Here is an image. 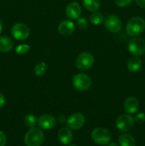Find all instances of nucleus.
Returning a JSON list of instances; mask_svg holds the SVG:
<instances>
[{"label":"nucleus","mask_w":145,"mask_h":146,"mask_svg":"<svg viewBox=\"0 0 145 146\" xmlns=\"http://www.w3.org/2000/svg\"><path fill=\"white\" fill-rule=\"evenodd\" d=\"M135 2L141 8H145V0H135Z\"/></svg>","instance_id":"obj_29"},{"label":"nucleus","mask_w":145,"mask_h":146,"mask_svg":"<svg viewBox=\"0 0 145 146\" xmlns=\"http://www.w3.org/2000/svg\"><path fill=\"white\" fill-rule=\"evenodd\" d=\"M58 121H59L60 123H63L66 122V121H67L66 117H65L64 115H59V117H58Z\"/></svg>","instance_id":"obj_30"},{"label":"nucleus","mask_w":145,"mask_h":146,"mask_svg":"<svg viewBox=\"0 0 145 146\" xmlns=\"http://www.w3.org/2000/svg\"><path fill=\"white\" fill-rule=\"evenodd\" d=\"M108 146H119V145H118L116 143L112 142V143H109V145H108Z\"/></svg>","instance_id":"obj_31"},{"label":"nucleus","mask_w":145,"mask_h":146,"mask_svg":"<svg viewBox=\"0 0 145 146\" xmlns=\"http://www.w3.org/2000/svg\"><path fill=\"white\" fill-rule=\"evenodd\" d=\"M91 137L96 143L101 145H106L110 142L112 135L108 130L103 128H97L92 131Z\"/></svg>","instance_id":"obj_3"},{"label":"nucleus","mask_w":145,"mask_h":146,"mask_svg":"<svg viewBox=\"0 0 145 146\" xmlns=\"http://www.w3.org/2000/svg\"><path fill=\"white\" fill-rule=\"evenodd\" d=\"M85 123V115L80 113H75L68 117L66 121V125L71 129L79 130L82 128Z\"/></svg>","instance_id":"obj_10"},{"label":"nucleus","mask_w":145,"mask_h":146,"mask_svg":"<svg viewBox=\"0 0 145 146\" xmlns=\"http://www.w3.org/2000/svg\"><path fill=\"white\" fill-rule=\"evenodd\" d=\"M69 146H77V145H69Z\"/></svg>","instance_id":"obj_33"},{"label":"nucleus","mask_w":145,"mask_h":146,"mask_svg":"<svg viewBox=\"0 0 145 146\" xmlns=\"http://www.w3.org/2000/svg\"><path fill=\"white\" fill-rule=\"evenodd\" d=\"M65 14L69 19L77 20L81 15L80 5L76 1H72L67 5L65 9Z\"/></svg>","instance_id":"obj_12"},{"label":"nucleus","mask_w":145,"mask_h":146,"mask_svg":"<svg viewBox=\"0 0 145 146\" xmlns=\"http://www.w3.org/2000/svg\"><path fill=\"white\" fill-rule=\"evenodd\" d=\"M90 21L94 25H100L104 21V16L100 12L95 11L90 17Z\"/></svg>","instance_id":"obj_20"},{"label":"nucleus","mask_w":145,"mask_h":146,"mask_svg":"<svg viewBox=\"0 0 145 146\" xmlns=\"http://www.w3.org/2000/svg\"><path fill=\"white\" fill-rule=\"evenodd\" d=\"M7 143V137L3 131H0V146H5Z\"/></svg>","instance_id":"obj_27"},{"label":"nucleus","mask_w":145,"mask_h":146,"mask_svg":"<svg viewBox=\"0 0 145 146\" xmlns=\"http://www.w3.org/2000/svg\"><path fill=\"white\" fill-rule=\"evenodd\" d=\"M128 50L132 55L140 56L145 52V41L141 38H134L128 44Z\"/></svg>","instance_id":"obj_5"},{"label":"nucleus","mask_w":145,"mask_h":146,"mask_svg":"<svg viewBox=\"0 0 145 146\" xmlns=\"http://www.w3.org/2000/svg\"><path fill=\"white\" fill-rule=\"evenodd\" d=\"M83 5L90 11H96L101 6L100 0H83Z\"/></svg>","instance_id":"obj_19"},{"label":"nucleus","mask_w":145,"mask_h":146,"mask_svg":"<svg viewBox=\"0 0 145 146\" xmlns=\"http://www.w3.org/2000/svg\"><path fill=\"white\" fill-rule=\"evenodd\" d=\"M44 141V134L38 128H31L26 133L24 142L27 146H41Z\"/></svg>","instance_id":"obj_2"},{"label":"nucleus","mask_w":145,"mask_h":146,"mask_svg":"<svg viewBox=\"0 0 145 146\" xmlns=\"http://www.w3.org/2000/svg\"><path fill=\"white\" fill-rule=\"evenodd\" d=\"M75 24L71 20H64L58 26V31L63 36H69L73 33Z\"/></svg>","instance_id":"obj_13"},{"label":"nucleus","mask_w":145,"mask_h":146,"mask_svg":"<svg viewBox=\"0 0 145 146\" xmlns=\"http://www.w3.org/2000/svg\"><path fill=\"white\" fill-rule=\"evenodd\" d=\"M77 24L79 27V28L84 29L88 27V21L85 18H78L77 19Z\"/></svg>","instance_id":"obj_25"},{"label":"nucleus","mask_w":145,"mask_h":146,"mask_svg":"<svg viewBox=\"0 0 145 146\" xmlns=\"http://www.w3.org/2000/svg\"><path fill=\"white\" fill-rule=\"evenodd\" d=\"M58 140L63 145H68L72 141V133L71 130L66 127L61 128L58 131Z\"/></svg>","instance_id":"obj_15"},{"label":"nucleus","mask_w":145,"mask_h":146,"mask_svg":"<svg viewBox=\"0 0 145 146\" xmlns=\"http://www.w3.org/2000/svg\"><path fill=\"white\" fill-rule=\"evenodd\" d=\"M72 85L78 91H85L90 88L92 81L87 74H78L72 78Z\"/></svg>","instance_id":"obj_4"},{"label":"nucleus","mask_w":145,"mask_h":146,"mask_svg":"<svg viewBox=\"0 0 145 146\" xmlns=\"http://www.w3.org/2000/svg\"><path fill=\"white\" fill-rule=\"evenodd\" d=\"M24 124L26 125L28 128H34L35 126V125L36 124V118L35 117V115H33V114L29 113L27 114L26 115H25L24 118Z\"/></svg>","instance_id":"obj_22"},{"label":"nucleus","mask_w":145,"mask_h":146,"mask_svg":"<svg viewBox=\"0 0 145 146\" xmlns=\"http://www.w3.org/2000/svg\"><path fill=\"white\" fill-rule=\"evenodd\" d=\"M141 67H142V61L139 56L132 57L127 63V68L130 72H136L140 69Z\"/></svg>","instance_id":"obj_17"},{"label":"nucleus","mask_w":145,"mask_h":146,"mask_svg":"<svg viewBox=\"0 0 145 146\" xmlns=\"http://www.w3.org/2000/svg\"><path fill=\"white\" fill-rule=\"evenodd\" d=\"M105 27L109 32L118 33L122 29V21L116 15L110 14L104 20Z\"/></svg>","instance_id":"obj_9"},{"label":"nucleus","mask_w":145,"mask_h":146,"mask_svg":"<svg viewBox=\"0 0 145 146\" xmlns=\"http://www.w3.org/2000/svg\"><path fill=\"white\" fill-rule=\"evenodd\" d=\"M1 30H2V21L0 19V34H1Z\"/></svg>","instance_id":"obj_32"},{"label":"nucleus","mask_w":145,"mask_h":146,"mask_svg":"<svg viewBox=\"0 0 145 146\" xmlns=\"http://www.w3.org/2000/svg\"><path fill=\"white\" fill-rule=\"evenodd\" d=\"M11 34L17 40H25L30 34V29L27 25L23 23H17L11 28Z\"/></svg>","instance_id":"obj_8"},{"label":"nucleus","mask_w":145,"mask_h":146,"mask_svg":"<svg viewBox=\"0 0 145 146\" xmlns=\"http://www.w3.org/2000/svg\"><path fill=\"white\" fill-rule=\"evenodd\" d=\"M139 108V101L134 97H129L124 103V109L128 114H134Z\"/></svg>","instance_id":"obj_14"},{"label":"nucleus","mask_w":145,"mask_h":146,"mask_svg":"<svg viewBox=\"0 0 145 146\" xmlns=\"http://www.w3.org/2000/svg\"><path fill=\"white\" fill-rule=\"evenodd\" d=\"M29 50L30 46L28 44H21L16 48L15 51L18 54H25L27 52H28Z\"/></svg>","instance_id":"obj_23"},{"label":"nucleus","mask_w":145,"mask_h":146,"mask_svg":"<svg viewBox=\"0 0 145 146\" xmlns=\"http://www.w3.org/2000/svg\"><path fill=\"white\" fill-rule=\"evenodd\" d=\"M145 29V21L142 18L135 17L130 19L126 26L127 34L130 36H136Z\"/></svg>","instance_id":"obj_1"},{"label":"nucleus","mask_w":145,"mask_h":146,"mask_svg":"<svg viewBox=\"0 0 145 146\" xmlns=\"http://www.w3.org/2000/svg\"><path fill=\"white\" fill-rule=\"evenodd\" d=\"M14 47V41L8 36L0 37V51L7 53L11 51Z\"/></svg>","instance_id":"obj_16"},{"label":"nucleus","mask_w":145,"mask_h":146,"mask_svg":"<svg viewBox=\"0 0 145 146\" xmlns=\"http://www.w3.org/2000/svg\"><path fill=\"white\" fill-rule=\"evenodd\" d=\"M115 4L119 7H125L129 5L132 0H115Z\"/></svg>","instance_id":"obj_26"},{"label":"nucleus","mask_w":145,"mask_h":146,"mask_svg":"<svg viewBox=\"0 0 145 146\" xmlns=\"http://www.w3.org/2000/svg\"><path fill=\"white\" fill-rule=\"evenodd\" d=\"M119 143L120 146H135L136 141L129 134H122L119 138Z\"/></svg>","instance_id":"obj_18"},{"label":"nucleus","mask_w":145,"mask_h":146,"mask_svg":"<svg viewBox=\"0 0 145 146\" xmlns=\"http://www.w3.org/2000/svg\"><path fill=\"white\" fill-rule=\"evenodd\" d=\"M134 125V120L129 114H123L119 115L116 121V126L122 132H128L133 128Z\"/></svg>","instance_id":"obj_6"},{"label":"nucleus","mask_w":145,"mask_h":146,"mask_svg":"<svg viewBox=\"0 0 145 146\" xmlns=\"http://www.w3.org/2000/svg\"><path fill=\"white\" fill-rule=\"evenodd\" d=\"M94 57L88 52H83L78 56L76 61V66L80 71H87L92 66Z\"/></svg>","instance_id":"obj_7"},{"label":"nucleus","mask_w":145,"mask_h":146,"mask_svg":"<svg viewBox=\"0 0 145 146\" xmlns=\"http://www.w3.org/2000/svg\"><path fill=\"white\" fill-rule=\"evenodd\" d=\"M5 102H6V100H5V98H4V95L0 93V108H1L4 105H5Z\"/></svg>","instance_id":"obj_28"},{"label":"nucleus","mask_w":145,"mask_h":146,"mask_svg":"<svg viewBox=\"0 0 145 146\" xmlns=\"http://www.w3.org/2000/svg\"><path fill=\"white\" fill-rule=\"evenodd\" d=\"M48 68V66L45 62H40L38 64H36L35 67H34V74L37 76H41L44 75L45 74Z\"/></svg>","instance_id":"obj_21"},{"label":"nucleus","mask_w":145,"mask_h":146,"mask_svg":"<svg viewBox=\"0 0 145 146\" xmlns=\"http://www.w3.org/2000/svg\"><path fill=\"white\" fill-rule=\"evenodd\" d=\"M38 125L41 129L49 130L54 128L56 125V119L55 117L52 115L46 114V115H42L38 118Z\"/></svg>","instance_id":"obj_11"},{"label":"nucleus","mask_w":145,"mask_h":146,"mask_svg":"<svg viewBox=\"0 0 145 146\" xmlns=\"http://www.w3.org/2000/svg\"><path fill=\"white\" fill-rule=\"evenodd\" d=\"M134 120V122L137 123H142L145 121V114L142 112L137 113L135 114Z\"/></svg>","instance_id":"obj_24"}]
</instances>
